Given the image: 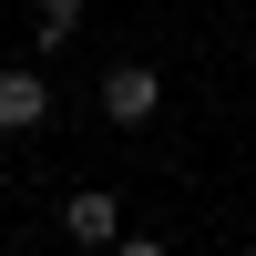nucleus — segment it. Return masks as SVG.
<instances>
[{"label": "nucleus", "mask_w": 256, "mask_h": 256, "mask_svg": "<svg viewBox=\"0 0 256 256\" xmlns=\"http://www.w3.org/2000/svg\"><path fill=\"white\" fill-rule=\"evenodd\" d=\"M41 123H52V82L31 62H10L0 72V134H41Z\"/></svg>", "instance_id": "7ed1b4c3"}, {"label": "nucleus", "mask_w": 256, "mask_h": 256, "mask_svg": "<svg viewBox=\"0 0 256 256\" xmlns=\"http://www.w3.org/2000/svg\"><path fill=\"white\" fill-rule=\"evenodd\" d=\"M92 102H102V123H123V134H144V123L164 113V72H154V62H113Z\"/></svg>", "instance_id": "f257e3e1"}, {"label": "nucleus", "mask_w": 256, "mask_h": 256, "mask_svg": "<svg viewBox=\"0 0 256 256\" xmlns=\"http://www.w3.org/2000/svg\"><path fill=\"white\" fill-rule=\"evenodd\" d=\"M62 236H72V246H123V205H113V184H72V195H62Z\"/></svg>", "instance_id": "f03ea898"}, {"label": "nucleus", "mask_w": 256, "mask_h": 256, "mask_svg": "<svg viewBox=\"0 0 256 256\" xmlns=\"http://www.w3.org/2000/svg\"><path fill=\"white\" fill-rule=\"evenodd\" d=\"M82 31V0H31V52H62Z\"/></svg>", "instance_id": "20e7f679"}]
</instances>
